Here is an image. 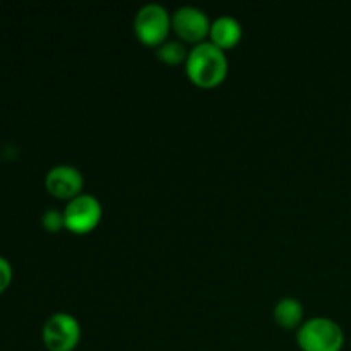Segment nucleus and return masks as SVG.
<instances>
[{
    "mask_svg": "<svg viewBox=\"0 0 351 351\" xmlns=\"http://www.w3.org/2000/svg\"><path fill=\"white\" fill-rule=\"evenodd\" d=\"M10 281H12V266L5 257L0 256V293L9 288Z\"/></svg>",
    "mask_w": 351,
    "mask_h": 351,
    "instance_id": "f8f14e48",
    "label": "nucleus"
},
{
    "mask_svg": "<svg viewBox=\"0 0 351 351\" xmlns=\"http://www.w3.org/2000/svg\"><path fill=\"white\" fill-rule=\"evenodd\" d=\"M41 338L48 351H72L81 339V326L74 315L57 312L43 324Z\"/></svg>",
    "mask_w": 351,
    "mask_h": 351,
    "instance_id": "20e7f679",
    "label": "nucleus"
},
{
    "mask_svg": "<svg viewBox=\"0 0 351 351\" xmlns=\"http://www.w3.org/2000/svg\"><path fill=\"white\" fill-rule=\"evenodd\" d=\"M41 225L47 232L57 233L62 228H65V219L64 213H60L58 209H47V211L41 215Z\"/></svg>",
    "mask_w": 351,
    "mask_h": 351,
    "instance_id": "9b49d317",
    "label": "nucleus"
},
{
    "mask_svg": "<svg viewBox=\"0 0 351 351\" xmlns=\"http://www.w3.org/2000/svg\"><path fill=\"white\" fill-rule=\"evenodd\" d=\"M171 29V14L161 3H144L134 17V33L141 43L160 47Z\"/></svg>",
    "mask_w": 351,
    "mask_h": 351,
    "instance_id": "7ed1b4c3",
    "label": "nucleus"
},
{
    "mask_svg": "<svg viewBox=\"0 0 351 351\" xmlns=\"http://www.w3.org/2000/svg\"><path fill=\"white\" fill-rule=\"evenodd\" d=\"M273 317L278 326L283 329H295L302 326V319H304V305L293 297H285L278 300L274 305Z\"/></svg>",
    "mask_w": 351,
    "mask_h": 351,
    "instance_id": "1a4fd4ad",
    "label": "nucleus"
},
{
    "mask_svg": "<svg viewBox=\"0 0 351 351\" xmlns=\"http://www.w3.org/2000/svg\"><path fill=\"white\" fill-rule=\"evenodd\" d=\"M156 53H158V58L163 60L165 64L175 65V64H182V62L185 64L189 51L182 41L167 40L165 43H161L160 47H158Z\"/></svg>",
    "mask_w": 351,
    "mask_h": 351,
    "instance_id": "9d476101",
    "label": "nucleus"
},
{
    "mask_svg": "<svg viewBox=\"0 0 351 351\" xmlns=\"http://www.w3.org/2000/svg\"><path fill=\"white\" fill-rule=\"evenodd\" d=\"M242 24L235 19L233 16H219L211 23V29H209V36H211V43L221 48L223 51L226 48H232L239 45L242 40Z\"/></svg>",
    "mask_w": 351,
    "mask_h": 351,
    "instance_id": "6e6552de",
    "label": "nucleus"
},
{
    "mask_svg": "<svg viewBox=\"0 0 351 351\" xmlns=\"http://www.w3.org/2000/svg\"><path fill=\"white\" fill-rule=\"evenodd\" d=\"M65 228L72 233H89L98 226L103 209L98 199L91 194H79L67 202L64 211Z\"/></svg>",
    "mask_w": 351,
    "mask_h": 351,
    "instance_id": "39448f33",
    "label": "nucleus"
},
{
    "mask_svg": "<svg viewBox=\"0 0 351 351\" xmlns=\"http://www.w3.org/2000/svg\"><path fill=\"white\" fill-rule=\"evenodd\" d=\"M185 72L191 82L199 88H216L228 74V58L225 51L211 41H201L189 51Z\"/></svg>",
    "mask_w": 351,
    "mask_h": 351,
    "instance_id": "f257e3e1",
    "label": "nucleus"
},
{
    "mask_svg": "<svg viewBox=\"0 0 351 351\" xmlns=\"http://www.w3.org/2000/svg\"><path fill=\"white\" fill-rule=\"evenodd\" d=\"M45 187L53 197L71 201L75 195L82 194L84 177L72 165H55L45 177Z\"/></svg>",
    "mask_w": 351,
    "mask_h": 351,
    "instance_id": "0eeeda50",
    "label": "nucleus"
},
{
    "mask_svg": "<svg viewBox=\"0 0 351 351\" xmlns=\"http://www.w3.org/2000/svg\"><path fill=\"white\" fill-rule=\"evenodd\" d=\"M171 29L177 33L182 41L197 45L204 41V38L211 29V21L208 14L194 5H182L171 14Z\"/></svg>",
    "mask_w": 351,
    "mask_h": 351,
    "instance_id": "423d86ee",
    "label": "nucleus"
},
{
    "mask_svg": "<svg viewBox=\"0 0 351 351\" xmlns=\"http://www.w3.org/2000/svg\"><path fill=\"white\" fill-rule=\"evenodd\" d=\"M297 343L302 351H341L345 332L336 321L317 315L302 322L297 331Z\"/></svg>",
    "mask_w": 351,
    "mask_h": 351,
    "instance_id": "f03ea898",
    "label": "nucleus"
}]
</instances>
